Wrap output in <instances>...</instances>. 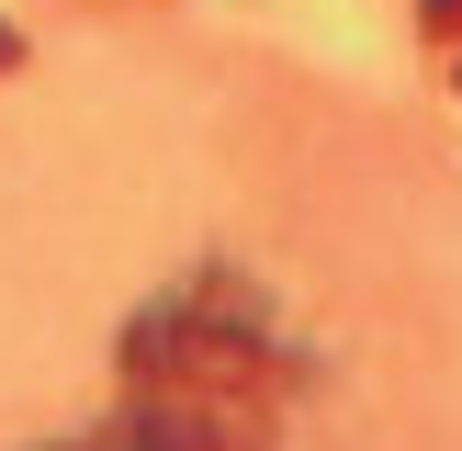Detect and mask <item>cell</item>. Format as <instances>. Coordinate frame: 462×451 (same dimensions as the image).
Masks as SVG:
<instances>
[{
  "label": "cell",
  "mask_w": 462,
  "mask_h": 451,
  "mask_svg": "<svg viewBox=\"0 0 462 451\" xmlns=\"http://www.w3.org/2000/svg\"><path fill=\"white\" fill-rule=\"evenodd\" d=\"M429 23H462V0H429Z\"/></svg>",
  "instance_id": "obj_1"
}]
</instances>
